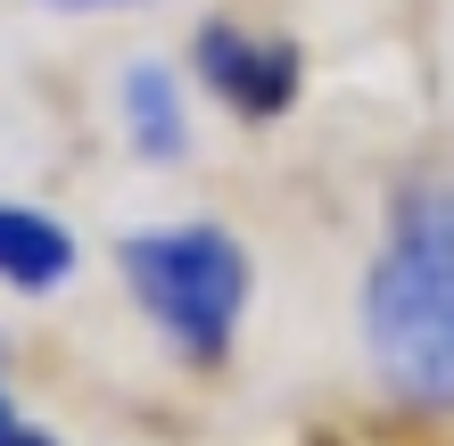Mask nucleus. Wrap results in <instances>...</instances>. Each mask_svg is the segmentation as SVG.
<instances>
[{
  "instance_id": "2",
  "label": "nucleus",
  "mask_w": 454,
  "mask_h": 446,
  "mask_svg": "<svg viewBox=\"0 0 454 446\" xmlns=\"http://www.w3.org/2000/svg\"><path fill=\"white\" fill-rule=\"evenodd\" d=\"M116 273L141 323L166 339L182 364L215 372V364L239 348V323H248L256 298V256L239 231L223 223H149L116 240Z\"/></svg>"
},
{
  "instance_id": "8",
  "label": "nucleus",
  "mask_w": 454,
  "mask_h": 446,
  "mask_svg": "<svg viewBox=\"0 0 454 446\" xmlns=\"http://www.w3.org/2000/svg\"><path fill=\"white\" fill-rule=\"evenodd\" d=\"M17 446H59V438H50V430H17Z\"/></svg>"
},
{
  "instance_id": "6",
  "label": "nucleus",
  "mask_w": 454,
  "mask_h": 446,
  "mask_svg": "<svg viewBox=\"0 0 454 446\" xmlns=\"http://www.w3.org/2000/svg\"><path fill=\"white\" fill-rule=\"evenodd\" d=\"M17 430H25V413L9 405V388H0V446H17Z\"/></svg>"
},
{
  "instance_id": "7",
  "label": "nucleus",
  "mask_w": 454,
  "mask_h": 446,
  "mask_svg": "<svg viewBox=\"0 0 454 446\" xmlns=\"http://www.w3.org/2000/svg\"><path fill=\"white\" fill-rule=\"evenodd\" d=\"M50 9H132V0H50Z\"/></svg>"
},
{
  "instance_id": "4",
  "label": "nucleus",
  "mask_w": 454,
  "mask_h": 446,
  "mask_svg": "<svg viewBox=\"0 0 454 446\" xmlns=\"http://www.w3.org/2000/svg\"><path fill=\"white\" fill-rule=\"evenodd\" d=\"M74 265H83V248H74V231L59 215L0 199V281H9L17 298H59L74 281Z\"/></svg>"
},
{
  "instance_id": "3",
  "label": "nucleus",
  "mask_w": 454,
  "mask_h": 446,
  "mask_svg": "<svg viewBox=\"0 0 454 446\" xmlns=\"http://www.w3.org/2000/svg\"><path fill=\"white\" fill-rule=\"evenodd\" d=\"M191 67H199V83L215 91L231 116H248V124L289 116L298 91H306V50L289 34H256V25H239V17H207L199 25Z\"/></svg>"
},
{
  "instance_id": "5",
  "label": "nucleus",
  "mask_w": 454,
  "mask_h": 446,
  "mask_svg": "<svg viewBox=\"0 0 454 446\" xmlns=\"http://www.w3.org/2000/svg\"><path fill=\"white\" fill-rule=\"evenodd\" d=\"M124 141L141 149L149 166L191 157V99H182V74L166 59H141L124 74Z\"/></svg>"
},
{
  "instance_id": "1",
  "label": "nucleus",
  "mask_w": 454,
  "mask_h": 446,
  "mask_svg": "<svg viewBox=\"0 0 454 446\" xmlns=\"http://www.w3.org/2000/svg\"><path fill=\"white\" fill-rule=\"evenodd\" d=\"M364 364L396 413L454 430V182L421 174L396 191L388 231L356 290Z\"/></svg>"
}]
</instances>
